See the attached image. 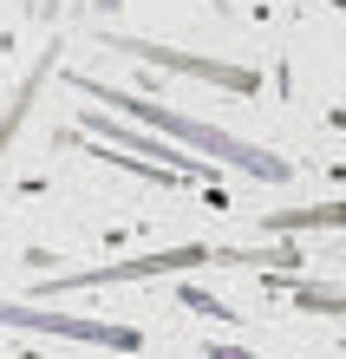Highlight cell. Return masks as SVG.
I'll return each mask as SVG.
<instances>
[{
	"mask_svg": "<svg viewBox=\"0 0 346 359\" xmlns=\"http://www.w3.org/2000/svg\"><path fill=\"white\" fill-rule=\"evenodd\" d=\"M85 131H98V137H112V144H131V151H144V157H157L164 170H177V177H209L215 163L209 157H183L170 137H157V131H131V124H118V118H105V111H85Z\"/></svg>",
	"mask_w": 346,
	"mask_h": 359,
	"instance_id": "obj_5",
	"label": "cell"
},
{
	"mask_svg": "<svg viewBox=\"0 0 346 359\" xmlns=\"http://www.w3.org/2000/svg\"><path fill=\"white\" fill-rule=\"evenodd\" d=\"M333 124H340V131H346V104H340V111H333Z\"/></svg>",
	"mask_w": 346,
	"mask_h": 359,
	"instance_id": "obj_12",
	"label": "cell"
},
{
	"mask_svg": "<svg viewBox=\"0 0 346 359\" xmlns=\"http://www.w3.org/2000/svg\"><path fill=\"white\" fill-rule=\"evenodd\" d=\"M0 327H27V333H59V340H92L105 353H138L144 333L124 320H79V313H46L33 301H0Z\"/></svg>",
	"mask_w": 346,
	"mask_h": 359,
	"instance_id": "obj_4",
	"label": "cell"
},
{
	"mask_svg": "<svg viewBox=\"0 0 346 359\" xmlns=\"http://www.w3.org/2000/svg\"><path fill=\"white\" fill-rule=\"evenodd\" d=\"M72 86H79L85 98L112 104L118 118L150 124V131H164L170 144H189V151H203L209 163H229V170H242V177H255V183H288V177H294V163H288V157L262 151V144H242L235 131H215V124L177 111V104H157V98H138V92H118V86H105V79H85V72H72Z\"/></svg>",
	"mask_w": 346,
	"mask_h": 359,
	"instance_id": "obj_1",
	"label": "cell"
},
{
	"mask_svg": "<svg viewBox=\"0 0 346 359\" xmlns=\"http://www.w3.org/2000/svg\"><path fill=\"white\" fill-rule=\"evenodd\" d=\"M92 7H98V13H112V7H124V0H92Z\"/></svg>",
	"mask_w": 346,
	"mask_h": 359,
	"instance_id": "obj_11",
	"label": "cell"
},
{
	"mask_svg": "<svg viewBox=\"0 0 346 359\" xmlns=\"http://www.w3.org/2000/svg\"><path fill=\"white\" fill-rule=\"evenodd\" d=\"M105 53H124V59L157 66V72L209 79V86H222V92H235V98H255V92H262V72L229 66V59H209V53H177V46H157V39H118V33H105Z\"/></svg>",
	"mask_w": 346,
	"mask_h": 359,
	"instance_id": "obj_3",
	"label": "cell"
},
{
	"mask_svg": "<svg viewBox=\"0 0 346 359\" xmlns=\"http://www.w3.org/2000/svg\"><path fill=\"white\" fill-rule=\"evenodd\" d=\"M209 359H255V353H242V346H209Z\"/></svg>",
	"mask_w": 346,
	"mask_h": 359,
	"instance_id": "obj_10",
	"label": "cell"
},
{
	"mask_svg": "<svg viewBox=\"0 0 346 359\" xmlns=\"http://www.w3.org/2000/svg\"><path fill=\"white\" fill-rule=\"evenodd\" d=\"M333 7H340V13H346V0H333Z\"/></svg>",
	"mask_w": 346,
	"mask_h": 359,
	"instance_id": "obj_13",
	"label": "cell"
},
{
	"mask_svg": "<svg viewBox=\"0 0 346 359\" xmlns=\"http://www.w3.org/2000/svg\"><path fill=\"white\" fill-rule=\"evenodd\" d=\"M268 229H346V203H320V209H288V216H262Z\"/></svg>",
	"mask_w": 346,
	"mask_h": 359,
	"instance_id": "obj_7",
	"label": "cell"
},
{
	"mask_svg": "<svg viewBox=\"0 0 346 359\" xmlns=\"http://www.w3.org/2000/svg\"><path fill=\"white\" fill-rule=\"evenodd\" d=\"M255 262L294 268L300 248L294 242H281V248H209V242H183V248H150V255L105 262V268H79V274H46L33 294H39V301H53V294H79V287H124V281H164V274H189V268H255Z\"/></svg>",
	"mask_w": 346,
	"mask_h": 359,
	"instance_id": "obj_2",
	"label": "cell"
},
{
	"mask_svg": "<svg viewBox=\"0 0 346 359\" xmlns=\"http://www.w3.org/2000/svg\"><path fill=\"white\" fill-rule=\"evenodd\" d=\"M288 294L307 313H333V320H346V294H333V287H314V281H288Z\"/></svg>",
	"mask_w": 346,
	"mask_h": 359,
	"instance_id": "obj_8",
	"label": "cell"
},
{
	"mask_svg": "<svg viewBox=\"0 0 346 359\" xmlns=\"http://www.w3.org/2000/svg\"><path fill=\"white\" fill-rule=\"evenodd\" d=\"M53 79V46H46V59L20 79V92H13V104H7V118H0V157H7V144H13V131L27 124V111H33V98H39V86Z\"/></svg>",
	"mask_w": 346,
	"mask_h": 359,
	"instance_id": "obj_6",
	"label": "cell"
},
{
	"mask_svg": "<svg viewBox=\"0 0 346 359\" xmlns=\"http://www.w3.org/2000/svg\"><path fill=\"white\" fill-rule=\"evenodd\" d=\"M183 301L197 307V313H209V320H235V313H229L222 301H209V294H197V287H183Z\"/></svg>",
	"mask_w": 346,
	"mask_h": 359,
	"instance_id": "obj_9",
	"label": "cell"
}]
</instances>
